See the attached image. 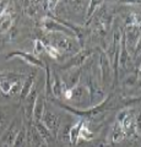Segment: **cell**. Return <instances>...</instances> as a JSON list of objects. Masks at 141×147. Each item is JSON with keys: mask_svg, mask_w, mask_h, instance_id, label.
<instances>
[{"mask_svg": "<svg viewBox=\"0 0 141 147\" xmlns=\"http://www.w3.org/2000/svg\"><path fill=\"white\" fill-rule=\"evenodd\" d=\"M49 39L52 42V47L59 48L63 50H67V52H75L77 49V43L75 44V40L71 37L63 34V33H52L49 36Z\"/></svg>", "mask_w": 141, "mask_h": 147, "instance_id": "1", "label": "cell"}, {"mask_svg": "<svg viewBox=\"0 0 141 147\" xmlns=\"http://www.w3.org/2000/svg\"><path fill=\"white\" fill-rule=\"evenodd\" d=\"M124 43L128 52H133L135 45L139 43L140 39V27L139 26H125V37Z\"/></svg>", "mask_w": 141, "mask_h": 147, "instance_id": "2", "label": "cell"}, {"mask_svg": "<svg viewBox=\"0 0 141 147\" xmlns=\"http://www.w3.org/2000/svg\"><path fill=\"white\" fill-rule=\"evenodd\" d=\"M20 130H21L20 123L16 119V120L9 126L7 130L3 134L1 139H0V142H1L3 147H13V144H15V140H16L17 135H19Z\"/></svg>", "mask_w": 141, "mask_h": 147, "instance_id": "3", "label": "cell"}, {"mask_svg": "<svg viewBox=\"0 0 141 147\" xmlns=\"http://www.w3.org/2000/svg\"><path fill=\"white\" fill-rule=\"evenodd\" d=\"M42 123L52 134H57L59 127H60V117L47 110V112H44V114H43Z\"/></svg>", "mask_w": 141, "mask_h": 147, "instance_id": "4", "label": "cell"}, {"mask_svg": "<svg viewBox=\"0 0 141 147\" xmlns=\"http://www.w3.org/2000/svg\"><path fill=\"white\" fill-rule=\"evenodd\" d=\"M72 102L75 104H85L86 100H90V91L87 87L85 86H76L72 88L71 98Z\"/></svg>", "mask_w": 141, "mask_h": 147, "instance_id": "5", "label": "cell"}, {"mask_svg": "<svg viewBox=\"0 0 141 147\" xmlns=\"http://www.w3.org/2000/svg\"><path fill=\"white\" fill-rule=\"evenodd\" d=\"M119 65L121 69H130L131 67V60H130V55L129 52L126 50L124 39L121 38L120 42V50H119Z\"/></svg>", "mask_w": 141, "mask_h": 147, "instance_id": "6", "label": "cell"}, {"mask_svg": "<svg viewBox=\"0 0 141 147\" xmlns=\"http://www.w3.org/2000/svg\"><path fill=\"white\" fill-rule=\"evenodd\" d=\"M44 112H45L44 110V97L43 96H37V99H36L34 105H33V110H32V114H33L36 123L42 121Z\"/></svg>", "mask_w": 141, "mask_h": 147, "instance_id": "7", "label": "cell"}, {"mask_svg": "<svg viewBox=\"0 0 141 147\" xmlns=\"http://www.w3.org/2000/svg\"><path fill=\"white\" fill-rule=\"evenodd\" d=\"M28 142L32 147H47V142L43 140V137L38 134V131L33 126L28 130Z\"/></svg>", "mask_w": 141, "mask_h": 147, "instance_id": "8", "label": "cell"}, {"mask_svg": "<svg viewBox=\"0 0 141 147\" xmlns=\"http://www.w3.org/2000/svg\"><path fill=\"white\" fill-rule=\"evenodd\" d=\"M45 27L52 31L53 33H63V34H66V36H72V31L67 30V28H64L60 24H58V22L53 21V20H49V18H45Z\"/></svg>", "mask_w": 141, "mask_h": 147, "instance_id": "9", "label": "cell"}, {"mask_svg": "<svg viewBox=\"0 0 141 147\" xmlns=\"http://www.w3.org/2000/svg\"><path fill=\"white\" fill-rule=\"evenodd\" d=\"M101 71H102L104 82H109L112 80V69H111V65H109V61H108V58L106 57V54L101 55Z\"/></svg>", "mask_w": 141, "mask_h": 147, "instance_id": "10", "label": "cell"}, {"mask_svg": "<svg viewBox=\"0 0 141 147\" xmlns=\"http://www.w3.org/2000/svg\"><path fill=\"white\" fill-rule=\"evenodd\" d=\"M34 127H36V130L38 131V134L43 137V140H44L45 142H51V141H53L54 135L48 130L47 127L43 125V123H42V121L36 123V126H34Z\"/></svg>", "mask_w": 141, "mask_h": 147, "instance_id": "11", "label": "cell"}, {"mask_svg": "<svg viewBox=\"0 0 141 147\" xmlns=\"http://www.w3.org/2000/svg\"><path fill=\"white\" fill-rule=\"evenodd\" d=\"M13 55H17V57L22 58V59H24L25 61L30 63V64H32V65L39 66V67H44V66H43V64H42V61H40V60H38L37 58H34L33 55H31V54H25V53H20V52H17V53H12L11 55H9V58L13 57Z\"/></svg>", "mask_w": 141, "mask_h": 147, "instance_id": "12", "label": "cell"}, {"mask_svg": "<svg viewBox=\"0 0 141 147\" xmlns=\"http://www.w3.org/2000/svg\"><path fill=\"white\" fill-rule=\"evenodd\" d=\"M51 84H52V91H53L54 96H55L57 98H59V97L61 96L63 91H64V87H63V81H61V79H60L59 76L55 75Z\"/></svg>", "mask_w": 141, "mask_h": 147, "instance_id": "13", "label": "cell"}, {"mask_svg": "<svg viewBox=\"0 0 141 147\" xmlns=\"http://www.w3.org/2000/svg\"><path fill=\"white\" fill-rule=\"evenodd\" d=\"M113 142H120L125 139V131H124V129H123L121 126V124L118 121L115 124V126L114 129H113Z\"/></svg>", "mask_w": 141, "mask_h": 147, "instance_id": "14", "label": "cell"}, {"mask_svg": "<svg viewBox=\"0 0 141 147\" xmlns=\"http://www.w3.org/2000/svg\"><path fill=\"white\" fill-rule=\"evenodd\" d=\"M81 124H82V121H79V123H76L74 126L70 127V131H69V141H70V144H72V145H75L76 142L79 141V132H80Z\"/></svg>", "mask_w": 141, "mask_h": 147, "instance_id": "15", "label": "cell"}, {"mask_svg": "<svg viewBox=\"0 0 141 147\" xmlns=\"http://www.w3.org/2000/svg\"><path fill=\"white\" fill-rule=\"evenodd\" d=\"M11 24H12V21H11L10 15H9V13H3V15L0 16V33L6 32L10 28Z\"/></svg>", "mask_w": 141, "mask_h": 147, "instance_id": "16", "label": "cell"}, {"mask_svg": "<svg viewBox=\"0 0 141 147\" xmlns=\"http://www.w3.org/2000/svg\"><path fill=\"white\" fill-rule=\"evenodd\" d=\"M32 87H33V79H32V77H28L25 84H22L21 91H20L21 98H22V99H26V97L28 96V93H30V91H31V88H32Z\"/></svg>", "mask_w": 141, "mask_h": 147, "instance_id": "17", "label": "cell"}, {"mask_svg": "<svg viewBox=\"0 0 141 147\" xmlns=\"http://www.w3.org/2000/svg\"><path fill=\"white\" fill-rule=\"evenodd\" d=\"M93 139V134L91 132V130L88 129V126L81 124L80 127V132H79V140H85V141H90Z\"/></svg>", "mask_w": 141, "mask_h": 147, "instance_id": "18", "label": "cell"}, {"mask_svg": "<svg viewBox=\"0 0 141 147\" xmlns=\"http://www.w3.org/2000/svg\"><path fill=\"white\" fill-rule=\"evenodd\" d=\"M12 82L11 81H7V80H3L0 81V90H1V92H4V93H10V91L12 88Z\"/></svg>", "mask_w": 141, "mask_h": 147, "instance_id": "19", "label": "cell"}, {"mask_svg": "<svg viewBox=\"0 0 141 147\" xmlns=\"http://www.w3.org/2000/svg\"><path fill=\"white\" fill-rule=\"evenodd\" d=\"M59 139H60L63 142H65L66 140H69V131H70V127L67 126H63L61 129H59Z\"/></svg>", "mask_w": 141, "mask_h": 147, "instance_id": "20", "label": "cell"}, {"mask_svg": "<svg viewBox=\"0 0 141 147\" xmlns=\"http://www.w3.org/2000/svg\"><path fill=\"white\" fill-rule=\"evenodd\" d=\"M44 50L47 52L51 57H53V58H57L58 55H59V52H58V49L57 48H54V47H52V45H45L44 44Z\"/></svg>", "mask_w": 141, "mask_h": 147, "instance_id": "21", "label": "cell"}, {"mask_svg": "<svg viewBox=\"0 0 141 147\" xmlns=\"http://www.w3.org/2000/svg\"><path fill=\"white\" fill-rule=\"evenodd\" d=\"M91 147H113V146H112V144H109V142H107V141L99 140V141L93 142V145Z\"/></svg>", "mask_w": 141, "mask_h": 147, "instance_id": "22", "label": "cell"}, {"mask_svg": "<svg viewBox=\"0 0 141 147\" xmlns=\"http://www.w3.org/2000/svg\"><path fill=\"white\" fill-rule=\"evenodd\" d=\"M26 12H27V15L28 16H34L36 13H37V6L36 5H28L27 6Z\"/></svg>", "mask_w": 141, "mask_h": 147, "instance_id": "23", "label": "cell"}, {"mask_svg": "<svg viewBox=\"0 0 141 147\" xmlns=\"http://www.w3.org/2000/svg\"><path fill=\"white\" fill-rule=\"evenodd\" d=\"M90 4H91V6H90V11H88L87 17H91V16H92V15H93V12H94V9L97 7L98 4H102V3H101V1H91Z\"/></svg>", "mask_w": 141, "mask_h": 147, "instance_id": "24", "label": "cell"}, {"mask_svg": "<svg viewBox=\"0 0 141 147\" xmlns=\"http://www.w3.org/2000/svg\"><path fill=\"white\" fill-rule=\"evenodd\" d=\"M44 50V44L40 43L39 40H36V45H34V53L36 54H39L40 52Z\"/></svg>", "mask_w": 141, "mask_h": 147, "instance_id": "25", "label": "cell"}, {"mask_svg": "<svg viewBox=\"0 0 141 147\" xmlns=\"http://www.w3.org/2000/svg\"><path fill=\"white\" fill-rule=\"evenodd\" d=\"M5 10H6V3L0 1V16H1L3 13H5Z\"/></svg>", "mask_w": 141, "mask_h": 147, "instance_id": "26", "label": "cell"}]
</instances>
